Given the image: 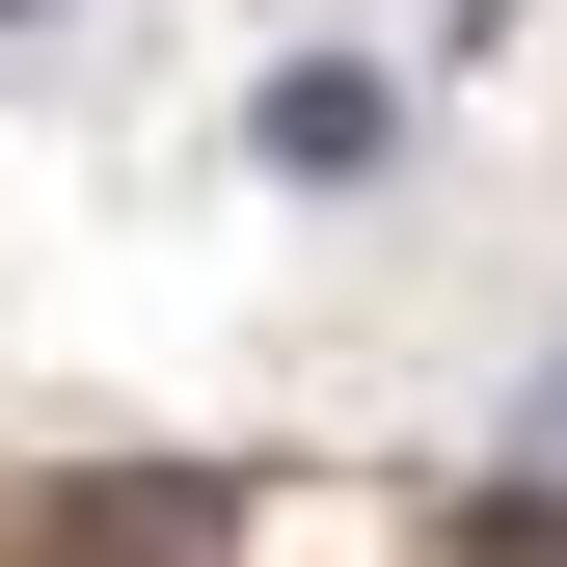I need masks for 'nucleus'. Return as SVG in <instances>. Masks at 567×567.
I'll return each mask as SVG.
<instances>
[{
    "instance_id": "1",
    "label": "nucleus",
    "mask_w": 567,
    "mask_h": 567,
    "mask_svg": "<svg viewBox=\"0 0 567 567\" xmlns=\"http://www.w3.org/2000/svg\"><path fill=\"white\" fill-rule=\"evenodd\" d=\"M270 163H298V189H351V163H405V82H351V54H298V82H270Z\"/></svg>"
},
{
    "instance_id": "2",
    "label": "nucleus",
    "mask_w": 567,
    "mask_h": 567,
    "mask_svg": "<svg viewBox=\"0 0 567 567\" xmlns=\"http://www.w3.org/2000/svg\"><path fill=\"white\" fill-rule=\"evenodd\" d=\"M540 460H567V379H540Z\"/></svg>"
},
{
    "instance_id": "3",
    "label": "nucleus",
    "mask_w": 567,
    "mask_h": 567,
    "mask_svg": "<svg viewBox=\"0 0 567 567\" xmlns=\"http://www.w3.org/2000/svg\"><path fill=\"white\" fill-rule=\"evenodd\" d=\"M0 28H28V0H0Z\"/></svg>"
}]
</instances>
